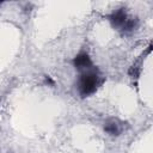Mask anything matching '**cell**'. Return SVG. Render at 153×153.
I'll use <instances>...</instances> for the list:
<instances>
[{"label":"cell","instance_id":"1","mask_svg":"<svg viewBox=\"0 0 153 153\" xmlns=\"http://www.w3.org/2000/svg\"><path fill=\"white\" fill-rule=\"evenodd\" d=\"M104 79L102 78V75L99 74L98 71L90 68L87 71L81 72L78 82H76V88L79 94L85 98V97H90L92 96L98 88L99 86L103 84Z\"/></svg>","mask_w":153,"mask_h":153},{"label":"cell","instance_id":"2","mask_svg":"<svg viewBox=\"0 0 153 153\" xmlns=\"http://www.w3.org/2000/svg\"><path fill=\"white\" fill-rule=\"evenodd\" d=\"M109 20H110L111 25H112L115 29L122 31L123 27H124V25H126L127 22L129 20V17H128V14H127V12H126L124 8H118V10H116L115 12H112V13L110 14Z\"/></svg>","mask_w":153,"mask_h":153},{"label":"cell","instance_id":"3","mask_svg":"<svg viewBox=\"0 0 153 153\" xmlns=\"http://www.w3.org/2000/svg\"><path fill=\"white\" fill-rule=\"evenodd\" d=\"M73 65L74 67L80 71V72H84V71H87L90 68H92V61H91V57L85 51H81L79 53L74 59H73Z\"/></svg>","mask_w":153,"mask_h":153},{"label":"cell","instance_id":"4","mask_svg":"<svg viewBox=\"0 0 153 153\" xmlns=\"http://www.w3.org/2000/svg\"><path fill=\"white\" fill-rule=\"evenodd\" d=\"M104 130H105V133H108L111 136H117V135L121 134L122 127H121V123L117 120L111 118V120H108L104 123Z\"/></svg>","mask_w":153,"mask_h":153},{"label":"cell","instance_id":"5","mask_svg":"<svg viewBox=\"0 0 153 153\" xmlns=\"http://www.w3.org/2000/svg\"><path fill=\"white\" fill-rule=\"evenodd\" d=\"M45 82H47V84H50V85H54V81H53L51 78L48 76V75H45Z\"/></svg>","mask_w":153,"mask_h":153}]
</instances>
